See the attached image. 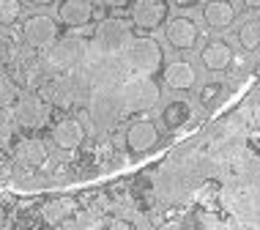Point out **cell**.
<instances>
[{"mask_svg": "<svg viewBox=\"0 0 260 230\" xmlns=\"http://www.w3.org/2000/svg\"><path fill=\"white\" fill-rule=\"evenodd\" d=\"M82 113H85L88 126H93L102 135H110L115 126H121L123 118H129L123 107V99H121V85L93 88V93H90L88 104L82 107Z\"/></svg>", "mask_w": 260, "mask_h": 230, "instance_id": "6da1fadb", "label": "cell"}, {"mask_svg": "<svg viewBox=\"0 0 260 230\" xmlns=\"http://www.w3.org/2000/svg\"><path fill=\"white\" fill-rule=\"evenodd\" d=\"M90 52V36L82 33H60V39L55 41L50 50H44V63L50 69V74H66V72H77L85 66Z\"/></svg>", "mask_w": 260, "mask_h": 230, "instance_id": "7a4b0ae2", "label": "cell"}, {"mask_svg": "<svg viewBox=\"0 0 260 230\" xmlns=\"http://www.w3.org/2000/svg\"><path fill=\"white\" fill-rule=\"evenodd\" d=\"M121 60L129 74L159 77L161 66H165V47L153 39V33H135V39L123 50Z\"/></svg>", "mask_w": 260, "mask_h": 230, "instance_id": "3957f363", "label": "cell"}, {"mask_svg": "<svg viewBox=\"0 0 260 230\" xmlns=\"http://www.w3.org/2000/svg\"><path fill=\"white\" fill-rule=\"evenodd\" d=\"M9 156L14 162V173H22V176L41 173L50 165V140L41 137L39 132H19L9 148Z\"/></svg>", "mask_w": 260, "mask_h": 230, "instance_id": "277c9868", "label": "cell"}, {"mask_svg": "<svg viewBox=\"0 0 260 230\" xmlns=\"http://www.w3.org/2000/svg\"><path fill=\"white\" fill-rule=\"evenodd\" d=\"M47 140H50L58 151H80L88 140V121L85 113L80 110H72V113H58L52 110V118L47 123Z\"/></svg>", "mask_w": 260, "mask_h": 230, "instance_id": "5b68a950", "label": "cell"}, {"mask_svg": "<svg viewBox=\"0 0 260 230\" xmlns=\"http://www.w3.org/2000/svg\"><path fill=\"white\" fill-rule=\"evenodd\" d=\"M132 39H135V27H132L129 17H123V14H107V17H102L99 22H96L90 44H93V50H99L102 55L121 58Z\"/></svg>", "mask_w": 260, "mask_h": 230, "instance_id": "8992f818", "label": "cell"}, {"mask_svg": "<svg viewBox=\"0 0 260 230\" xmlns=\"http://www.w3.org/2000/svg\"><path fill=\"white\" fill-rule=\"evenodd\" d=\"M121 99L126 107V115H148L153 107L161 102V85L156 77L145 74H129L121 82Z\"/></svg>", "mask_w": 260, "mask_h": 230, "instance_id": "52a82bcc", "label": "cell"}, {"mask_svg": "<svg viewBox=\"0 0 260 230\" xmlns=\"http://www.w3.org/2000/svg\"><path fill=\"white\" fill-rule=\"evenodd\" d=\"M55 19L63 30L93 36V27L102 19V6L96 0H58L55 3Z\"/></svg>", "mask_w": 260, "mask_h": 230, "instance_id": "ba28073f", "label": "cell"}, {"mask_svg": "<svg viewBox=\"0 0 260 230\" xmlns=\"http://www.w3.org/2000/svg\"><path fill=\"white\" fill-rule=\"evenodd\" d=\"M17 27H19V41H22V47L36 50V52L50 50L63 33L58 19L50 17V14H44V11L27 14V17H22V22H19Z\"/></svg>", "mask_w": 260, "mask_h": 230, "instance_id": "9c48e42d", "label": "cell"}, {"mask_svg": "<svg viewBox=\"0 0 260 230\" xmlns=\"http://www.w3.org/2000/svg\"><path fill=\"white\" fill-rule=\"evenodd\" d=\"M11 115L19 132H44L52 118V107L36 90H19L11 104Z\"/></svg>", "mask_w": 260, "mask_h": 230, "instance_id": "30bf717a", "label": "cell"}, {"mask_svg": "<svg viewBox=\"0 0 260 230\" xmlns=\"http://www.w3.org/2000/svg\"><path fill=\"white\" fill-rule=\"evenodd\" d=\"M6 72L11 74L14 85L19 90H39V85L50 77V69L44 63V55L36 52V50H27V47L19 50V55L14 58V63L6 69Z\"/></svg>", "mask_w": 260, "mask_h": 230, "instance_id": "8fae6325", "label": "cell"}, {"mask_svg": "<svg viewBox=\"0 0 260 230\" xmlns=\"http://www.w3.org/2000/svg\"><path fill=\"white\" fill-rule=\"evenodd\" d=\"M173 3L170 0H132L129 6V22L135 33H156L170 19Z\"/></svg>", "mask_w": 260, "mask_h": 230, "instance_id": "7c38bea8", "label": "cell"}, {"mask_svg": "<svg viewBox=\"0 0 260 230\" xmlns=\"http://www.w3.org/2000/svg\"><path fill=\"white\" fill-rule=\"evenodd\" d=\"M161 143V129L159 123L148 115H137L123 126V145L132 156H143L151 153Z\"/></svg>", "mask_w": 260, "mask_h": 230, "instance_id": "4fadbf2b", "label": "cell"}, {"mask_svg": "<svg viewBox=\"0 0 260 230\" xmlns=\"http://www.w3.org/2000/svg\"><path fill=\"white\" fill-rule=\"evenodd\" d=\"M161 30H165V41L173 52H192L203 41L200 25L192 17H186V14H175V17L170 14V19L165 22Z\"/></svg>", "mask_w": 260, "mask_h": 230, "instance_id": "5bb4252c", "label": "cell"}, {"mask_svg": "<svg viewBox=\"0 0 260 230\" xmlns=\"http://www.w3.org/2000/svg\"><path fill=\"white\" fill-rule=\"evenodd\" d=\"M159 74H161V85L170 88L173 93H192L198 88V69L186 58H175L170 63H165Z\"/></svg>", "mask_w": 260, "mask_h": 230, "instance_id": "9a60e30c", "label": "cell"}, {"mask_svg": "<svg viewBox=\"0 0 260 230\" xmlns=\"http://www.w3.org/2000/svg\"><path fill=\"white\" fill-rule=\"evenodd\" d=\"M200 63L211 74H224L236 66V50L230 47V41L214 36L200 47Z\"/></svg>", "mask_w": 260, "mask_h": 230, "instance_id": "2e32d148", "label": "cell"}, {"mask_svg": "<svg viewBox=\"0 0 260 230\" xmlns=\"http://www.w3.org/2000/svg\"><path fill=\"white\" fill-rule=\"evenodd\" d=\"M203 25L214 33H224L236 25L238 19V6L233 0H203Z\"/></svg>", "mask_w": 260, "mask_h": 230, "instance_id": "e0dca14e", "label": "cell"}, {"mask_svg": "<svg viewBox=\"0 0 260 230\" xmlns=\"http://www.w3.org/2000/svg\"><path fill=\"white\" fill-rule=\"evenodd\" d=\"M192 121H194V107H192V102H186V99H173L161 107V126L167 132H173V135L181 129H186Z\"/></svg>", "mask_w": 260, "mask_h": 230, "instance_id": "ac0fdd59", "label": "cell"}, {"mask_svg": "<svg viewBox=\"0 0 260 230\" xmlns=\"http://www.w3.org/2000/svg\"><path fill=\"white\" fill-rule=\"evenodd\" d=\"M77 214H80L77 198H52L41 206V217H44V222H50V225H66Z\"/></svg>", "mask_w": 260, "mask_h": 230, "instance_id": "d6986e66", "label": "cell"}, {"mask_svg": "<svg viewBox=\"0 0 260 230\" xmlns=\"http://www.w3.org/2000/svg\"><path fill=\"white\" fill-rule=\"evenodd\" d=\"M236 44L241 47L244 52H257L260 50V19H244L241 25L236 27Z\"/></svg>", "mask_w": 260, "mask_h": 230, "instance_id": "ffe728a7", "label": "cell"}, {"mask_svg": "<svg viewBox=\"0 0 260 230\" xmlns=\"http://www.w3.org/2000/svg\"><path fill=\"white\" fill-rule=\"evenodd\" d=\"M25 6L22 0H0V30H11L22 22Z\"/></svg>", "mask_w": 260, "mask_h": 230, "instance_id": "44dd1931", "label": "cell"}, {"mask_svg": "<svg viewBox=\"0 0 260 230\" xmlns=\"http://www.w3.org/2000/svg\"><path fill=\"white\" fill-rule=\"evenodd\" d=\"M17 135H19V129H17V123H14L11 107H0V153H9Z\"/></svg>", "mask_w": 260, "mask_h": 230, "instance_id": "7402d4cb", "label": "cell"}, {"mask_svg": "<svg viewBox=\"0 0 260 230\" xmlns=\"http://www.w3.org/2000/svg\"><path fill=\"white\" fill-rule=\"evenodd\" d=\"M22 50V41L11 33H0V69H9Z\"/></svg>", "mask_w": 260, "mask_h": 230, "instance_id": "603a6c76", "label": "cell"}, {"mask_svg": "<svg viewBox=\"0 0 260 230\" xmlns=\"http://www.w3.org/2000/svg\"><path fill=\"white\" fill-rule=\"evenodd\" d=\"M224 93H228V88H224L222 82H206V85L200 88L198 99H200V104L206 110H211V107H219V102L224 99Z\"/></svg>", "mask_w": 260, "mask_h": 230, "instance_id": "cb8c5ba5", "label": "cell"}, {"mask_svg": "<svg viewBox=\"0 0 260 230\" xmlns=\"http://www.w3.org/2000/svg\"><path fill=\"white\" fill-rule=\"evenodd\" d=\"M19 88L14 85L11 74L6 72V69H0V107H11L14 99H17Z\"/></svg>", "mask_w": 260, "mask_h": 230, "instance_id": "d4e9b609", "label": "cell"}, {"mask_svg": "<svg viewBox=\"0 0 260 230\" xmlns=\"http://www.w3.org/2000/svg\"><path fill=\"white\" fill-rule=\"evenodd\" d=\"M96 3H99L104 11H110V14H126L129 6H132V0H96Z\"/></svg>", "mask_w": 260, "mask_h": 230, "instance_id": "484cf974", "label": "cell"}, {"mask_svg": "<svg viewBox=\"0 0 260 230\" xmlns=\"http://www.w3.org/2000/svg\"><path fill=\"white\" fill-rule=\"evenodd\" d=\"M14 176V162H11V156L9 153H0V184L3 181H9Z\"/></svg>", "mask_w": 260, "mask_h": 230, "instance_id": "4316f807", "label": "cell"}, {"mask_svg": "<svg viewBox=\"0 0 260 230\" xmlns=\"http://www.w3.org/2000/svg\"><path fill=\"white\" fill-rule=\"evenodd\" d=\"M102 225H104V227H118V230H135V225H132L129 219H118V217L102 219Z\"/></svg>", "mask_w": 260, "mask_h": 230, "instance_id": "83f0119b", "label": "cell"}, {"mask_svg": "<svg viewBox=\"0 0 260 230\" xmlns=\"http://www.w3.org/2000/svg\"><path fill=\"white\" fill-rule=\"evenodd\" d=\"M170 3L175 6V9H184V11H186V9H194V6H200L203 0H170Z\"/></svg>", "mask_w": 260, "mask_h": 230, "instance_id": "f1b7e54d", "label": "cell"}, {"mask_svg": "<svg viewBox=\"0 0 260 230\" xmlns=\"http://www.w3.org/2000/svg\"><path fill=\"white\" fill-rule=\"evenodd\" d=\"M27 6H33V9H50V6H55L58 0H25Z\"/></svg>", "mask_w": 260, "mask_h": 230, "instance_id": "f546056e", "label": "cell"}, {"mask_svg": "<svg viewBox=\"0 0 260 230\" xmlns=\"http://www.w3.org/2000/svg\"><path fill=\"white\" fill-rule=\"evenodd\" d=\"M241 6L247 11H260V0H241Z\"/></svg>", "mask_w": 260, "mask_h": 230, "instance_id": "4dcf8cb0", "label": "cell"}, {"mask_svg": "<svg viewBox=\"0 0 260 230\" xmlns=\"http://www.w3.org/2000/svg\"><path fill=\"white\" fill-rule=\"evenodd\" d=\"M0 222H3V208H0Z\"/></svg>", "mask_w": 260, "mask_h": 230, "instance_id": "1f68e13d", "label": "cell"}]
</instances>
